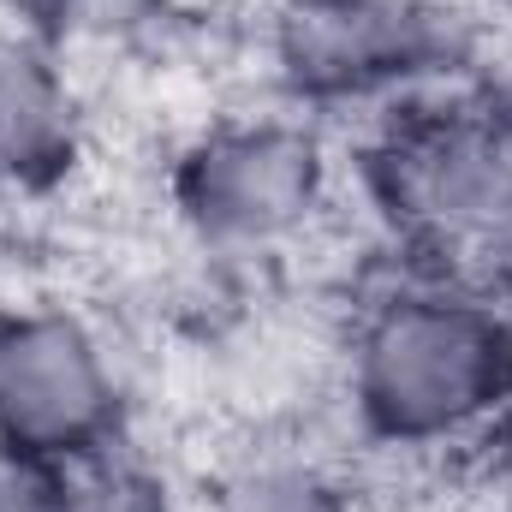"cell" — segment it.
I'll return each mask as SVG.
<instances>
[{
	"mask_svg": "<svg viewBox=\"0 0 512 512\" xmlns=\"http://www.w3.org/2000/svg\"><path fill=\"white\" fill-rule=\"evenodd\" d=\"M352 399L387 447L489 435L512 411V316L483 286H393L352 334Z\"/></svg>",
	"mask_w": 512,
	"mask_h": 512,
	"instance_id": "cell-1",
	"label": "cell"
},
{
	"mask_svg": "<svg viewBox=\"0 0 512 512\" xmlns=\"http://www.w3.org/2000/svg\"><path fill=\"white\" fill-rule=\"evenodd\" d=\"M376 197L435 280L512 274V126L495 114H405L376 149Z\"/></svg>",
	"mask_w": 512,
	"mask_h": 512,
	"instance_id": "cell-2",
	"label": "cell"
},
{
	"mask_svg": "<svg viewBox=\"0 0 512 512\" xmlns=\"http://www.w3.org/2000/svg\"><path fill=\"white\" fill-rule=\"evenodd\" d=\"M322 197V143L292 120H233L203 131L173 173L179 221L209 251H274L316 221Z\"/></svg>",
	"mask_w": 512,
	"mask_h": 512,
	"instance_id": "cell-3",
	"label": "cell"
},
{
	"mask_svg": "<svg viewBox=\"0 0 512 512\" xmlns=\"http://www.w3.org/2000/svg\"><path fill=\"white\" fill-rule=\"evenodd\" d=\"M120 429V376L72 310H0V441L54 465L96 459Z\"/></svg>",
	"mask_w": 512,
	"mask_h": 512,
	"instance_id": "cell-4",
	"label": "cell"
},
{
	"mask_svg": "<svg viewBox=\"0 0 512 512\" xmlns=\"http://www.w3.org/2000/svg\"><path fill=\"white\" fill-rule=\"evenodd\" d=\"M274 54L310 96H364L447 54V12L435 0H280Z\"/></svg>",
	"mask_w": 512,
	"mask_h": 512,
	"instance_id": "cell-5",
	"label": "cell"
},
{
	"mask_svg": "<svg viewBox=\"0 0 512 512\" xmlns=\"http://www.w3.org/2000/svg\"><path fill=\"white\" fill-rule=\"evenodd\" d=\"M78 155L72 84L48 42L0 30V179L48 185Z\"/></svg>",
	"mask_w": 512,
	"mask_h": 512,
	"instance_id": "cell-6",
	"label": "cell"
},
{
	"mask_svg": "<svg viewBox=\"0 0 512 512\" xmlns=\"http://www.w3.org/2000/svg\"><path fill=\"white\" fill-rule=\"evenodd\" d=\"M209 512H352V495L304 447H251L221 471Z\"/></svg>",
	"mask_w": 512,
	"mask_h": 512,
	"instance_id": "cell-7",
	"label": "cell"
},
{
	"mask_svg": "<svg viewBox=\"0 0 512 512\" xmlns=\"http://www.w3.org/2000/svg\"><path fill=\"white\" fill-rule=\"evenodd\" d=\"M173 18V0H48L42 30L60 48H90V54H126L149 42Z\"/></svg>",
	"mask_w": 512,
	"mask_h": 512,
	"instance_id": "cell-8",
	"label": "cell"
},
{
	"mask_svg": "<svg viewBox=\"0 0 512 512\" xmlns=\"http://www.w3.org/2000/svg\"><path fill=\"white\" fill-rule=\"evenodd\" d=\"M0 512H78L72 465L36 459V453L0 441Z\"/></svg>",
	"mask_w": 512,
	"mask_h": 512,
	"instance_id": "cell-9",
	"label": "cell"
},
{
	"mask_svg": "<svg viewBox=\"0 0 512 512\" xmlns=\"http://www.w3.org/2000/svg\"><path fill=\"white\" fill-rule=\"evenodd\" d=\"M78 512H167V501L126 471H102L96 483H78Z\"/></svg>",
	"mask_w": 512,
	"mask_h": 512,
	"instance_id": "cell-10",
	"label": "cell"
},
{
	"mask_svg": "<svg viewBox=\"0 0 512 512\" xmlns=\"http://www.w3.org/2000/svg\"><path fill=\"white\" fill-rule=\"evenodd\" d=\"M489 441V489H495V501L512 512V411L483 435Z\"/></svg>",
	"mask_w": 512,
	"mask_h": 512,
	"instance_id": "cell-11",
	"label": "cell"
},
{
	"mask_svg": "<svg viewBox=\"0 0 512 512\" xmlns=\"http://www.w3.org/2000/svg\"><path fill=\"white\" fill-rule=\"evenodd\" d=\"M12 6H24V12H36V18H42V6H48V0H12Z\"/></svg>",
	"mask_w": 512,
	"mask_h": 512,
	"instance_id": "cell-12",
	"label": "cell"
}]
</instances>
